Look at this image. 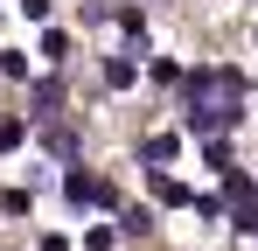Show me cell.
<instances>
[{
	"label": "cell",
	"mask_w": 258,
	"mask_h": 251,
	"mask_svg": "<svg viewBox=\"0 0 258 251\" xmlns=\"http://www.w3.org/2000/svg\"><path fill=\"white\" fill-rule=\"evenodd\" d=\"M63 196H70L77 209H84V203H119V196H112V181H98V174H70V181H63Z\"/></svg>",
	"instance_id": "1"
},
{
	"label": "cell",
	"mask_w": 258,
	"mask_h": 251,
	"mask_svg": "<svg viewBox=\"0 0 258 251\" xmlns=\"http://www.w3.org/2000/svg\"><path fill=\"white\" fill-rule=\"evenodd\" d=\"M154 203H168V209H181V203H196V196H188V189H181L174 174H161V167H154Z\"/></svg>",
	"instance_id": "2"
},
{
	"label": "cell",
	"mask_w": 258,
	"mask_h": 251,
	"mask_svg": "<svg viewBox=\"0 0 258 251\" xmlns=\"http://www.w3.org/2000/svg\"><path fill=\"white\" fill-rule=\"evenodd\" d=\"M133 77H140L133 56H112V63H105V84H112V91H133Z\"/></svg>",
	"instance_id": "3"
},
{
	"label": "cell",
	"mask_w": 258,
	"mask_h": 251,
	"mask_svg": "<svg viewBox=\"0 0 258 251\" xmlns=\"http://www.w3.org/2000/svg\"><path fill=\"white\" fill-rule=\"evenodd\" d=\"M49 154H63V161H70V154H77V133H70V126H56V133H49Z\"/></svg>",
	"instance_id": "4"
},
{
	"label": "cell",
	"mask_w": 258,
	"mask_h": 251,
	"mask_svg": "<svg viewBox=\"0 0 258 251\" xmlns=\"http://www.w3.org/2000/svg\"><path fill=\"white\" fill-rule=\"evenodd\" d=\"M140 154H147V161H174V140H168V133H154V140H147Z\"/></svg>",
	"instance_id": "5"
},
{
	"label": "cell",
	"mask_w": 258,
	"mask_h": 251,
	"mask_svg": "<svg viewBox=\"0 0 258 251\" xmlns=\"http://www.w3.org/2000/svg\"><path fill=\"white\" fill-rule=\"evenodd\" d=\"M7 147H21V119H0V154Z\"/></svg>",
	"instance_id": "6"
},
{
	"label": "cell",
	"mask_w": 258,
	"mask_h": 251,
	"mask_svg": "<svg viewBox=\"0 0 258 251\" xmlns=\"http://www.w3.org/2000/svg\"><path fill=\"white\" fill-rule=\"evenodd\" d=\"M21 14L28 21H49V0H21Z\"/></svg>",
	"instance_id": "7"
}]
</instances>
